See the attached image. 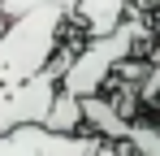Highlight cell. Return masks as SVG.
<instances>
[{"instance_id":"2","label":"cell","mask_w":160,"mask_h":156,"mask_svg":"<svg viewBox=\"0 0 160 156\" xmlns=\"http://www.w3.org/2000/svg\"><path fill=\"white\" fill-rule=\"evenodd\" d=\"M138 35H147V26L126 18V22L117 26L112 35H95V39H82L74 56H69V70H65V91H74V96H100L112 74L126 65L138 48Z\"/></svg>"},{"instance_id":"8","label":"cell","mask_w":160,"mask_h":156,"mask_svg":"<svg viewBox=\"0 0 160 156\" xmlns=\"http://www.w3.org/2000/svg\"><path fill=\"white\" fill-rule=\"evenodd\" d=\"M4 4V18H18V13H30V9H39V4H61V9H78V0H0Z\"/></svg>"},{"instance_id":"11","label":"cell","mask_w":160,"mask_h":156,"mask_svg":"<svg viewBox=\"0 0 160 156\" xmlns=\"http://www.w3.org/2000/svg\"><path fill=\"white\" fill-rule=\"evenodd\" d=\"M4 22H9V18H4V4H0V26H4Z\"/></svg>"},{"instance_id":"5","label":"cell","mask_w":160,"mask_h":156,"mask_svg":"<svg viewBox=\"0 0 160 156\" xmlns=\"http://www.w3.org/2000/svg\"><path fill=\"white\" fill-rule=\"evenodd\" d=\"M126 18H130V0H78V9H74V26L87 39L112 35Z\"/></svg>"},{"instance_id":"6","label":"cell","mask_w":160,"mask_h":156,"mask_svg":"<svg viewBox=\"0 0 160 156\" xmlns=\"http://www.w3.org/2000/svg\"><path fill=\"white\" fill-rule=\"evenodd\" d=\"M48 130H56V134H78V130H87L82 96H74V91H65V87H61V96H56L52 113H48Z\"/></svg>"},{"instance_id":"7","label":"cell","mask_w":160,"mask_h":156,"mask_svg":"<svg viewBox=\"0 0 160 156\" xmlns=\"http://www.w3.org/2000/svg\"><path fill=\"white\" fill-rule=\"evenodd\" d=\"M134 156H160V122H147V117H130L126 126V139Z\"/></svg>"},{"instance_id":"9","label":"cell","mask_w":160,"mask_h":156,"mask_svg":"<svg viewBox=\"0 0 160 156\" xmlns=\"http://www.w3.org/2000/svg\"><path fill=\"white\" fill-rule=\"evenodd\" d=\"M117 156H134V152H130V143H121V148H117Z\"/></svg>"},{"instance_id":"4","label":"cell","mask_w":160,"mask_h":156,"mask_svg":"<svg viewBox=\"0 0 160 156\" xmlns=\"http://www.w3.org/2000/svg\"><path fill=\"white\" fill-rule=\"evenodd\" d=\"M121 143H112L95 130L56 134L48 126H22L0 134V156H117Z\"/></svg>"},{"instance_id":"10","label":"cell","mask_w":160,"mask_h":156,"mask_svg":"<svg viewBox=\"0 0 160 156\" xmlns=\"http://www.w3.org/2000/svg\"><path fill=\"white\" fill-rule=\"evenodd\" d=\"M152 65H156V70H160V39H156V56H152Z\"/></svg>"},{"instance_id":"3","label":"cell","mask_w":160,"mask_h":156,"mask_svg":"<svg viewBox=\"0 0 160 156\" xmlns=\"http://www.w3.org/2000/svg\"><path fill=\"white\" fill-rule=\"evenodd\" d=\"M69 56L74 48L65 44L61 56H56L48 70H39L35 78H22V82H4L0 87V134L9 130H22V126H48V113H52L56 96H61V78L69 70Z\"/></svg>"},{"instance_id":"1","label":"cell","mask_w":160,"mask_h":156,"mask_svg":"<svg viewBox=\"0 0 160 156\" xmlns=\"http://www.w3.org/2000/svg\"><path fill=\"white\" fill-rule=\"evenodd\" d=\"M69 26H74V13L61 9V4H39L30 13L9 18L0 26V87L48 70L69 39L65 35Z\"/></svg>"}]
</instances>
